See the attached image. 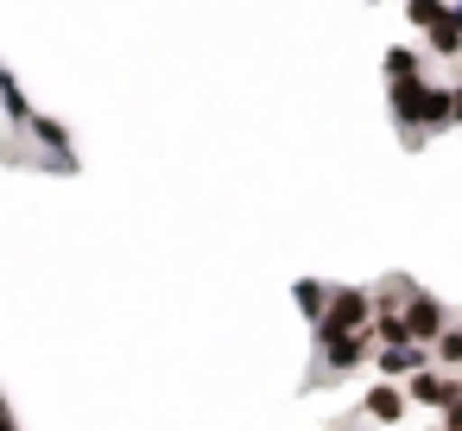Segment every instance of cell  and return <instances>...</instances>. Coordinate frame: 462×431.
Masks as SVG:
<instances>
[{
    "instance_id": "2e32d148",
    "label": "cell",
    "mask_w": 462,
    "mask_h": 431,
    "mask_svg": "<svg viewBox=\"0 0 462 431\" xmlns=\"http://www.w3.org/2000/svg\"><path fill=\"white\" fill-rule=\"evenodd\" d=\"M449 14H456V20H462V0H456V7H449Z\"/></svg>"
},
{
    "instance_id": "9c48e42d",
    "label": "cell",
    "mask_w": 462,
    "mask_h": 431,
    "mask_svg": "<svg viewBox=\"0 0 462 431\" xmlns=\"http://www.w3.org/2000/svg\"><path fill=\"white\" fill-rule=\"evenodd\" d=\"M291 298H298V311H304V317H310V330H317V317H323V305H329V286L298 279V286H291Z\"/></svg>"
},
{
    "instance_id": "52a82bcc",
    "label": "cell",
    "mask_w": 462,
    "mask_h": 431,
    "mask_svg": "<svg viewBox=\"0 0 462 431\" xmlns=\"http://www.w3.org/2000/svg\"><path fill=\"white\" fill-rule=\"evenodd\" d=\"M430 52H437V58H462V20H456V14H443V20L430 26Z\"/></svg>"
},
{
    "instance_id": "3957f363",
    "label": "cell",
    "mask_w": 462,
    "mask_h": 431,
    "mask_svg": "<svg viewBox=\"0 0 462 431\" xmlns=\"http://www.w3.org/2000/svg\"><path fill=\"white\" fill-rule=\"evenodd\" d=\"M399 317H405V336H411L418 349H430V342H437V336L449 330V311H443V305H437L430 292H411Z\"/></svg>"
},
{
    "instance_id": "7c38bea8",
    "label": "cell",
    "mask_w": 462,
    "mask_h": 431,
    "mask_svg": "<svg viewBox=\"0 0 462 431\" xmlns=\"http://www.w3.org/2000/svg\"><path fill=\"white\" fill-rule=\"evenodd\" d=\"M443 14H449L443 0H405V20H411V26H424V33H430V26H437Z\"/></svg>"
},
{
    "instance_id": "ba28073f",
    "label": "cell",
    "mask_w": 462,
    "mask_h": 431,
    "mask_svg": "<svg viewBox=\"0 0 462 431\" xmlns=\"http://www.w3.org/2000/svg\"><path fill=\"white\" fill-rule=\"evenodd\" d=\"M405 77H424V58L411 45H393L386 52V83H405Z\"/></svg>"
},
{
    "instance_id": "8992f818",
    "label": "cell",
    "mask_w": 462,
    "mask_h": 431,
    "mask_svg": "<svg viewBox=\"0 0 462 431\" xmlns=\"http://www.w3.org/2000/svg\"><path fill=\"white\" fill-rule=\"evenodd\" d=\"M405 406H411V399H405V387H393V380H374V393L361 399V412H367L374 425H399Z\"/></svg>"
},
{
    "instance_id": "5b68a950",
    "label": "cell",
    "mask_w": 462,
    "mask_h": 431,
    "mask_svg": "<svg viewBox=\"0 0 462 431\" xmlns=\"http://www.w3.org/2000/svg\"><path fill=\"white\" fill-rule=\"evenodd\" d=\"M374 368H380V380H411V374H424V368H430V349H418V342L374 349Z\"/></svg>"
},
{
    "instance_id": "7a4b0ae2",
    "label": "cell",
    "mask_w": 462,
    "mask_h": 431,
    "mask_svg": "<svg viewBox=\"0 0 462 431\" xmlns=\"http://www.w3.org/2000/svg\"><path fill=\"white\" fill-rule=\"evenodd\" d=\"M317 374H310V387L317 380H342V374H355L367 355H374V330H355V336H329V342H317Z\"/></svg>"
},
{
    "instance_id": "277c9868",
    "label": "cell",
    "mask_w": 462,
    "mask_h": 431,
    "mask_svg": "<svg viewBox=\"0 0 462 431\" xmlns=\"http://www.w3.org/2000/svg\"><path fill=\"white\" fill-rule=\"evenodd\" d=\"M405 399H411V406H430V412H456V406H462V387H456V374L424 368V374L405 380Z\"/></svg>"
},
{
    "instance_id": "6da1fadb",
    "label": "cell",
    "mask_w": 462,
    "mask_h": 431,
    "mask_svg": "<svg viewBox=\"0 0 462 431\" xmlns=\"http://www.w3.org/2000/svg\"><path fill=\"white\" fill-rule=\"evenodd\" d=\"M355 330H374V292L367 286H329V305L317 317V342L355 336Z\"/></svg>"
},
{
    "instance_id": "9a60e30c",
    "label": "cell",
    "mask_w": 462,
    "mask_h": 431,
    "mask_svg": "<svg viewBox=\"0 0 462 431\" xmlns=\"http://www.w3.org/2000/svg\"><path fill=\"white\" fill-rule=\"evenodd\" d=\"M443 431H462V406H456V412H443Z\"/></svg>"
},
{
    "instance_id": "4fadbf2b",
    "label": "cell",
    "mask_w": 462,
    "mask_h": 431,
    "mask_svg": "<svg viewBox=\"0 0 462 431\" xmlns=\"http://www.w3.org/2000/svg\"><path fill=\"white\" fill-rule=\"evenodd\" d=\"M0 431H20V425H14V406H7V393H0Z\"/></svg>"
},
{
    "instance_id": "30bf717a",
    "label": "cell",
    "mask_w": 462,
    "mask_h": 431,
    "mask_svg": "<svg viewBox=\"0 0 462 431\" xmlns=\"http://www.w3.org/2000/svg\"><path fill=\"white\" fill-rule=\"evenodd\" d=\"M430 361H437L443 374H462V330H443V336L430 342Z\"/></svg>"
},
{
    "instance_id": "e0dca14e",
    "label": "cell",
    "mask_w": 462,
    "mask_h": 431,
    "mask_svg": "<svg viewBox=\"0 0 462 431\" xmlns=\"http://www.w3.org/2000/svg\"><path fill=\"white\" fill-rule=\"evenodd\" d=\"M456 387H462V374H456Z\"/></svg>"
},
{
    "instance_id": "8fae6325",
    "label": "cell",
    "mask_w": 462,
    "mask_h": 431,
    "mask_svg": "<svg viewBox=\"0 0 462 431\" xmlns=\"http://www.w3.org/2000/svg\"><path fill=\"white\" fill-rule=\"evenodd\" d=\"M26 127H32V140H39V146H51V153H70V134H64L51 115H32Z\"/></svg>"
},
{
    "instance_id": "5bb4252c",
    "label": "cell",
    "mask_w": 462,
    "mask_h": 431,
    "mask_svg": "<svg viewBox=\"0 0 462 431\" xmlns=\"http://www.w3.org/2000/svg\"><path fill=\"white\" fill-rule=\"evenodd\" d=\"M449 121H462V83L449 89Z\"/></svg>"
}]
</instances>
